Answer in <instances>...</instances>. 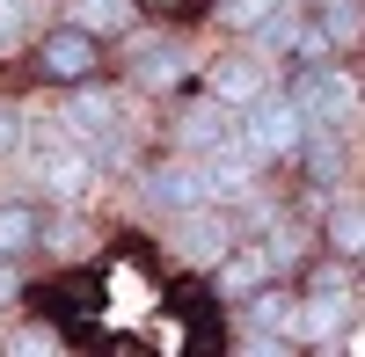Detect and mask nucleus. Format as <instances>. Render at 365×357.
<instances>
[{
  "mask_svg": "<svg viewBox=\"0 0 365 357\" xmlns=\"http://www.w3.org/2000/svg\"><path fill=\"white\" fill-rule=\"evenodd\" d=\"M227 132H234V110L220 95H190L182 117H175V154H212Z\"/></svg>",
  "mask_w": 365,
  "mask_h": 357,
  "instance_id": "obj_12",
  "label": "nucleus"
},
{
  "mask_svg": "<svg viewBox=\"0 0 365 357\" xmlns=\"http://www.w3.org/2000/svg\"><path fill=\"white\" fill-rule=\"evenodd\" d=\"M37 241H44V212L22 197H0V255L22 262V255H37Z\"/></svg>",
  "mask_w": 365,
  "mask_h": 357,
  "instance_id": "obj_13",
  "label": "nucleus"
},
{
  "mask_svg": "<svg viewBox=\"0 0 365 357\" xmlns=\"http://www.w3.org/2000/svg\"><path fill=\"white\" fill-rule=\"evenodd\" d=\"M212 8H220V0H212Z\"/></svg>",
  "mask_w": 365,
  "mask_h": 357,
  "instance_id": "obj_23",
  "label": "nucleus"
},
{
  "mask_svg": "<svg viewBox=\"0 0 365 357\" xmlns=\"http://www.w3.org/2000/svg\"><path fill=\"white\" fill-rule=\"evenodd\" d=\"M358 329V284H322L299 299V343L307 350H344Z\"/></svg>",
  "mask_w": 365,
  "mask_h": 357,
  "instance_id": "obj_7",
  "label": "nucleus"
},
{
  "mask_svg": "<svg viewBox=\"0 0 365 357\" xmlns=\"http://www.w3.org/2000/svg\"><path fill=\"white\" fill-rule=\"evenodd\" d=\"M161 8H168V15H190V8H197V0H161Z\"/></svg>",
  "mask_w": 365,
  "mask_h": 357,
  "instance_id": "obj_22",
  "label": "nucleus"
},
{
  "mask_svg": "<svg viewBox=\"0 0 365 357\" xmlns=\"http://www.w3.org/2000/svg\"><path fill=\"white\" fill-rule=\"evenodd\" d=\"M270 277H278L270 248L263 241H234L220 262H212V299H249V292H263Z\"/></svg>",
  "mask_w": 365,
  "mask_h": 357,
  "instance_id": "obj_9",
  "label": "nucleus"
},
{
  "mask_svg": "<svg viewBox=\"0 0 365 357\" xmlns=\"http://www.w3.org/2000/svg\"><path fill=\"white\" fill-rule=\"evenodd\" d=\"M37 248H51V255H73V248H88V226L73 219V204H58V219H44V241Z\"/></svg>",
  "mask_w": 365,
  "mask_h": 357,
  "instance_id": "obj_17",
  "label": "nucleus"
},
{
  "mask_svg": "<svg viewBox=\"0 0 365 357\" xmlns=\"http://www.w3.org/2000/svg\"><path fill=\"white\" fill-rule=\"evenodd\" d=\"M270 8H285V0H220V22L227 29H241V37H249V29L270 15Z\"/></svg>",
  "mask_w": 365,
  "mask_h": 357,
  "instance_id": "obj_19",
  "label": "nucleus"
},
{
  "mask_svg": "<svg viewBox=\"0 0 365 357\" xmlns=\"http://www.w3.org/2000/svg\"><path fill=\"white\" fill-rule=\"evenodd\" d=\"M73 22H81V29H96V37H132L139 0H73Z\"/></svg>",
  "mask_w": 365,
  "mask_h": 357,
  "instance_id": "obj_15",
  "label": "nucleus"
},
{
  "mask_svg": "<svg viewBox=\"0 0 365 357\" xmlns=\"http://www.w3.org/2000/svg\"><path fill=\"white\" fill-rule=\"evenodd\" d=\"M205 95H220V102L241 117L249 102L270 95V58H263V51H227V58H212V66H205Z\"/></svg>",
  "mask_w": 365,
  "mask_h": 357,
  "instance_id": "obj_8",
  "label": "nucleus"
},
{
  "mask_svg": "<svg viewBox=\"0 0 365 357\" xmlns=\"http://www.w3.org/2000/svg\"><path fill=\"white\" fill-rule=\"evenodd\" d=\"M15 299H22V270L0 255V307H15Z\"/></svg>",
  "mask_w": 365,
  "mask_h": 357,
  "instance_id": "obj_21",
  "label": "nucleus"
},
{
  "mask_svg": "<svg viewBox=\"0 0 365 357\" xmlns=\"http://www.w3.org/2000/svg\"><path fill=\"white\" fill-rule=\"evenodd\" d=\"M322 233H329V248H336V255H365V197H336V204H329V212H322Z\"/></svg>",
  "mask_w": 365,
  "mask_h": 357,
  "instance_id": "obj_14",
  "label": "nucleus"
},
{
  "mask_svg": "<svg viewBox=\"0 0 365 357\" xmlns=\"http://www.w3.org/2000/svg\"><path fill=\"white\" fill-rule=\"evenodd\" d=\"M58 124H66L73 139L96 146L103 132L125 124V102H117V87H103V80H73V95H66V110H58Z\"/></svg>",
  "mask_w": 365,
  "mask_h": 357,
  "instance_id": "obj_10",
  "label": "nucleus"
},
{
  "mask_svg": "<svg viewBox=\"0 0 365 357\" xmlns=\"http://www.w3.org/2000/svg\"><path fill=\"white\" fill-rule=\"evenodd\" d=\"M139 197H146V212H190V204H220L212 197V168H205V154H175V161H161V168H146L139 175Z\"/></svg>",
  "mask_w": 365,
  "mask_h": 357,
  "instance_id": "obj_4",
  "label": "nucleus"
},
{
  "mask_svg": "<svg viewBox=\"0 0 365 357\" xmlns=\"http://www.w3.org/2000/svg\"><path fill=\"white\" fill-rule=\"evenodd\" d=\"M292 102H299V117H307V132H351L358 117H365V87L344 73V66H307L292 80Z\"/></svg>",
  "mask_w": 365,
  "mask_h": 357,
  "instance_id": "obj_2",
  "label": "nucleus"
},
{
  "mask_svg": "<svg viewBox=\"0 0 365 357\" xmlns=\"http://www.w3.org/2000/svg\"><path fill=\"white\" fill-rule=\"evenodd\" d=\"M314 29L329 37V51H351V44L365 37V0H322Z\"/></svg>",
  "mask_w": 365,
  "mask_h": 357,
  "instance_id": "obj_16",
  "label": "nucleus"
},
{
  "mask_svg": "<svg viewBox=\"0 0 365 357\" xmlns=\"http://www.w3.org/2000/svg\"><path fill=\"white\" fill-rule=\"evenodd\" d=\"M241 146H249L263 168H292L299 146H307V117H299V102L278 95V87H270L263 102H249V110H241Z\"/></svg>",
  "mask_w": 365,
  "mask_h": 357,
  "instance_id": "obj_1",
  "label": "nucleus"
},
{
  "mask_svg": "<svg viewBox=\"0 0 365 357\" xmlns=\"http://www.w3.org/2000/svg\"><path fill=\"white\" fill-rule=\"evenodd\" d=\"M234 241H241V226H234V212H220V204H190V212H175V226H168V248L190 262V270H205V277H212V262H220Z\"/></svg>",
  "mask_w": 365,
  "mask_h": 357,
  "instance_id": "obj_6",
  "label": "nucleus"
},
{
  "mask_svg": "<svg viewBox=\"0 0 365 357\" xmlns=\"http://www.w3.org/2000/svg\"><path fill=\"white\" fill-rule=\"evenodd\" d=\"M190 73H197V58L182 51L175 37H154V44L132 51V80L146 87V95H182V87H190Z\"/></svg>",
  "mask_w": 365,
  "mask_h": 357,
  "instance_id": "obj_11",
  "label": "nucleus"
},
{
  "mask_svg": "<svg viewBox=\"0 0 365 357\" xmlns=\"http://www.w3.org/2000/svg\"><path fill=\"white\" fill-rule=\"evenodd\" d=\"M22 110H8V102H0V161H8V154H22Z\"/></svg>",
  "mask_w": 365,
  "mask_h": 357,
  "instance_id": "obj_20",
  "label": "nucleus"
},
{
  "mask_svg": "<svg viewBox=\"0 0 365 357\" xmlns=\"http://www.w3.org/2000/svg\"><path fill=\"white\" fill-rule=\"evenodd\" d=\"M29 22H37L29 0H0V51H22L29 44Z\"/></svg>",
  "mask_w": 365,
  "mask_h": 357,
  "instance_id": "obj_18",
  "label": "nucleus"
},
{
  "mask_svg": "<svg viewBox=\"0 0 365 357\" xmlns=\"http://www.w3.org/2000/svg\"><path fill=\"white\" fill-rule=\"evenodd\" d=\"M96 66H103V37H96V29L58 22V29H44V37H37V80L73 87V80H96Z\"/></svg>",
  "mask_w": 365,
  "mask_h": 357,
  "instance_id": "obj_5",
  "label": "nucleus"
},
{
  "mask_svg": "<svg viewBox=\"0 0 365 357\" xmlns=\"http://www.w3.org/2000/svg\"><path fill=\"white\" fill-rule=\"evenodd\" d=\"M29 168H37V190L51 197V204H81L88 190H96V146H88V139H73L66 124H58L44 146H37V154H29Z\"/></svg>",
  "mask_w": 365,
  "mask_h": 357,
  "instance_id": "obj_3",
  "label": "nucleus"
}]
</instances>
